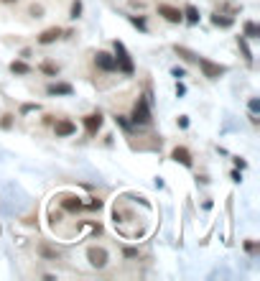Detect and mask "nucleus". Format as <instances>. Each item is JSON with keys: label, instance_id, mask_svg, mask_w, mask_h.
Instances as JSON below:
<instances>
[{"label": "nucleus", "instance_id": "f257e3e1", "mask_svg": "<svg viewBox=\"0 0 260 281\" xmlns=\"http://www.w3.org/2000/svg\"><path fill=\"white\" fill-rule=\"evenodd\" d=\"M87 261L92 268H105L110 263V253L107 248H102V245H89L87 248Z\"/></svg>", "mask_w": 260, "mask_h": 281}, {"label": "nucleus", "instance_id": "f03ea898", "mask_svg": "<svg viewBox=\"0 0 260 281\" xmlns=\"http://www.w3.org/2000/svg\"><path fill=\"white\" fill-rule=\"evenodd\" d=\"M133 123L135 126H148L151 123V108H148V100H143V97H138V103L133 105Z\"/></svg>", "mask_w": 260, "mask_h": 281}, {"label": "nucleus", "instance_id": "7ed1b4c3", "mask_svg": "<svg viewBox=\"0 0 260 281\" xmlns=\"http://www.w3.org/2000/svg\"><path fill=\"white\" fill-rule=\"evenodd\" d=\"M199 62V69H201V74L207 77V80H220V77L227 72L222 64H214V62H209V59H197Z\"/></svg>", "mask_w": 260, "mask_h": 281}, {"label": "nucleus", "instance_id": "20e7f679", "mask_svg": "<svg viewBox=\"0 0 260 281\" xmlns=\"http://www.w3.org/2000/svg\"><path fill=\"white\" fill-rule=\"evenodd\" d=\"M115 51H118V59H115V66L118 69H122L125 74H133V62H130V56L125 51V46H122L120 41H115Z\"/></svg>", "mask_w": 260, "mask_h": 281}, {"label": "nucleus", "instance_id": "39448f33", "mask_svg": "<svg viewBox=\"0 0 260 281\" xmlns=\"http://www.w3.org/2000/svg\"><path fill=\"white\" fill-rule=\"evenodd\" d=\"M54 133H56V138H69V136H74V133H77V126L69 118L54 120Z\"/></svg>", "mask_w": 260, "mask_h": 281}, {"label": "nucleus", "instance_id": "423d86ee", "mask_svg": "<svg viewBox=\"0 0 260 281\" xmlns=\"http://www.w3.org/2000/svg\"><path fill=\"white\" fill-rule=\"evenodd\" d=\"M158 16H161L163 21H168V23H181L184 21V13L174 5H158Z\"/></svg>", "mask_w": 260, "mask_h": 281}, {"label": "nucleus", "instance_id": "0eeeda50", "mask_svg": "<svg viewBox=\"0 0 260 281\" xmlns=\"http://www.w3.org/2000/svg\"><path fill=\"white\" fill-rule=\"evenodd\" d=\"M95 64H97L102 72H115V69H118V66H115V56L107 54V51H97V54H95Z\"/></svg>", "mask_w": 260, "mask_h": 281}, {"label": "nucleus", "instance_id": "6e6552de", "mask_svg": "<svg viewBox=\"0 0 260 281\" xmlns=\"http://www.w3.org/2000/svg\"><path fill=\"white\" fill-rule=\"evenodd\" d=\"M100 128H102V115H100V112H89V115H84V130H87V136H97Z\"/></svg>", "mask_w": 260, "mask_h": 281}, {"label": "nucleus", "instance_id": "1a4fd4ad", "mask_svg": "<svg viewBox=\"0 0 260 281\" xmlns=\"http://www.w3.org/2000/svg\"><path fill=\"white\" fill-rule=\"evenodd\" d=\"M171 159H174L176 164H181V166H186V169H191V166H194V159H191V153H189V149H184V146H176V149L171 151Z\"/></svg>", "mask_w": 260, "mask_h": 281}, {"label": "nucleus", "instance_id": "9d476101", "mask_svg": "<svg viewBox=\"0 0 260 281\" xmlns=\"http://www.w3.org/2000/svg\"><path fill=\"white\" fill-rule=\"evenodd\" d=\"M59 39H61V28H59V26H51V28H46V31H41L36 41L41 43V46H49V43L59 41Z\"/></svg>", "mask_w": 260, "mask_h": 281}, {"label": "nucleus", "instance_id": "9b49d317", "mask_svg": "<svg viewBox=\"0 0 260 281\" xmlns=\"http://www.w3.org/2000/svg\"><path fill=\"white\" fill-rule=\"evenodd\" d=\"M84 207V202L79 199V197H74V195H64L61 197V210H66V212H79Z\"/></svg>", "mask_w": 260, "mask_h": 281}, {"label": "nucleus", "instance_id": "f8f14e48", "mask_svg": "<svg viewBox=\"0 0 260 281\" xmlns=\"http://www.w3.org/2000/svg\"><path fill=\"white\" fill-rule=\"evenodd\" d=\"M46 92H49V95H72L74 87L66 85V82H56V85H49V87H46Z\"/></svg>", "mask_w": 260, "mask_h": 281}, {"label": "nucleus", "instance_id": "ddd939ff", "mask_svg": "<svg viewBox=\"0 0 260 281\" xmlns=\"http://www.w3.org/2000/svg\"><path fill=\"white\" fill-rule=\"evenodd\" d=\"M41 72L46 74V77H56V74H59V66L46 59V62H41Z\"/></svg>", "mask_w": 260, "mask_h": 281}, {"label": "nucleus", "instance_id": "4468645a", "mask_svg": "<svg viewBox=\"0 0 260 281\" xmlns=\"http://www.w3.org/2000/svg\"><path fill=\"white\" fill-rule=\"evenodd\" d=\"M10 72L13 74H31V66L26 62H13L10 64Z\"/></svg>", "mask_w": 260, "mask_h": 281}, {"label": "nucleus", "instance_id": "2eb2a0df", "mask_svg": "<svg viewBox=\"0 0 260 281\" xmlns=\"http://www.w3.org/2000/svg\"><path fill=\"white\" fill-rule=\"evenodd\" d=\"M39 253H41L43 258H59V251L51 248V245H46V243H41V245H39Z\"/></svg>", "mask_w": 260, "mask_h": 281}, {"label": "nucleus", "instance_id": "dca6fc26", "mask_svg": "<svg viewBox=\"0 0 260 281\" xmlns=\"http://www.w3.org/2000/svg\"><path fill=\"white\" fill-rule=\"evenodd\" d=\"M245 36L258 39V36H260V28H258V23H253V21H247V23H245Z\"/></svg>", "mask_w": 260, "mask_h": 281}, {"label": "nucleus", "instance_id": "f3484780", "mask_svg": "<svg viewBox=\"0 0 260 281\" xmlns=\"http://www.w3.org/2000/svg\"><path fill=\"white\" fill-rule=\"evenodd\" d=\"M184 16H186V21H189V23H197V21H199V13H197V8H194V5H186Z\"/></svg>", "mask_w": 260, "mask_h": 281}, {"label": "nucleus", "instance_id": "a211bd4d", "mask_svg": "<svg viewBox=\"0 0 260 281\" xmlns=\"http://www.w3.org/2000/svg\"><path fill=\"white\" fill-rule=\"evenodd\" d=\"M212 23H214V26H230L232 21H230V18H220V13H217V16L212 18Z\"/></svg>", "mask_w": 260, "mask_h": 281}, {"label": "nucleus", "instance_id": "6ab92c4d", "mask_svg": "<svg viewBox=\"0 0 260 281\" xmlns=\"http://www.w3.org/2000/svg\"><path fill=\"white\" fill-rule=\"evenodd\" d=\"M79 13H82V3H79V0H74V3H72V16H69V18H79Z\"/></svg>", "mask_w": 260, "mask_h": 281}, {"label": "nucleus", "instance_id": "aec40b11", "mask_svg": "<svg viewBox=\"0 0 260 281\" xmlns=\"http://www.w3.org/2000/svg\"><path fill=\"white\" fill-rule=\"evenodd\" d=\"M28 13H31L33 18H41V13H43V8H41V5H31V10H28Z\"/></svg>", "mask_w": 260, "mask_h": 281}, {"label": "nucleus", "instance_id": "412c9836", "mask_svg": "<svg viewBox=\"0 0 260 281\" xmlns=\"http://www.w3.org/2000/svg\"><path fill=\"white\" fill-rule=\"evenodd\" d=\"M0 126H3V128H10V126H13V115H3V120H0Z\"/></svg>", "mask_w": 260, "mask_h": 281}, {"label": "nucleus", "instance_id": "4be33fe9", "mask_svg": "<svg viewBox=\"0 0 260 281\" xmlns=\"http://www.w3.org/2000/svg\"><path fill=\"white\" fill-rule=\"evenodd\" d=\"M87 207H89V210H100V207H102V199H92Z\"/></svg>", "mask_w": 260, "mask_h": 281}, {"label": "nucleus", "instance_id": "5701e85b", "mask_svg": "<svg viewBox=\"0 0 260 281\" xmlns=\"http://www.w3.org/2000/svg\"><path fill=\"white\" fill-rule=\"evenodd\" d=\"M250 110H253V112L260 110V103H258V100H250Z\"/></svg>", "mask_w": 260, "mask_h": 281}, {"label": "nucleus", "instance_id": "b1692460", "mask_svg": "<svg viewBox=\"0 0 260 281\" xmlns=\"http://www.w3.org/2000/svg\"><path fill=\"white\" fill-rule=\"evenodd\" d=\"M3 3H8V5H10V3H18V0H3Z\"/></svg>", "mask_w": 260, "mask_h": 281}]
</instances>
